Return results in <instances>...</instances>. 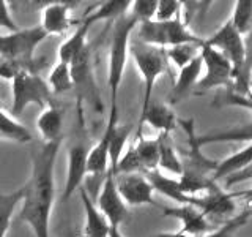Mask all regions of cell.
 I'll use <instances>...</instances> for the list:
<instances>
[{
  "instance_id": "obj_29",
  "label": "cell",
  "mask_w": 252,
  "mask_h": 237,
  "mask_svg": "<svg viewBox=\"0 0 252 237\" xmlns=\"http://www.w3.org/2000/svg\"><path fill=\"white\" fill-rule=\"evenodd\" d=\"M47 87L52 95H62L73 89V76H71V68L68 63L59 62L52 67L49 76H47Z\"/></svg>"
},
{
  "instance_id": "obj_13",
  "label": "cell",
  "mask_w": 252,
  "mask_h": 237,
  "mask_svg": "<svg viewBox=\"0 0 252 237\" xmlns=\"http://www.w3.org/2000/svg\"><path fill=\"white\" fill-rule=\"evenodd\" d=\"M148 123L158 133V136L170 138V134L178 126V116L169 105L159 101H152L145 114L139 118V130L137 134H142L144 125Z\"/></svg>"
},
{
  "instance_id": "obj_16",
  "label": "cell",
  "mask_w": 252,
  "mask_h": 237,
  "mask_svg": "<svg viewBox=\"0 0 252 237\" xmlns=\"http://www.w3.org/2000/svg\"><path fill=\"white\" fill-rule=\"evenodd\" d=\"M251 163H252V146H251V142H246L243 149L222 158L220 161H216L215 169L210 174V180L218 184L219 180L228 179L235 176V174L244 172L246 169H249Z\"/></svg>"
},
{
  "instance_id": "obj_8",
  "label": "cell",
  "mask_w": 252,
  "mask_h": 237,
  "mask_svg": "<svg viewBox=\"0 0 252 237\" xmlns=\"http://www.w3.org/2000/svg\"><path fill=\"white\" fill-rule=\"evenodd\" d=\"M236 196L238 193H228L216 184L207 193L188 198V204L199 209L210 221H220V225H224L232 218V213L236 209Z\"/></svg>"
},
{
  "instance_id": "obj_11",
  "label": "cell",
  "mask_w": 252,
  "mask_h": 237,
  "mask_svg": "<svg viewBox=\"0 0 252 237\" xmlns=\"http://www.w3.org/2000/svg\"><path fill=\"white\" fill-rule=\"evenodd\" d=\"M162 215L180 221L181 228L178 231H175L177 234L199 236V234H208L216 229L211 221L199 209L194 207L192 204H177L173 207H164Z\"/></svg>"
},
{
  "instance_id": "obj_32",
  "label": "cell",
  "mask_w": 252,
  "mask_h": 237,
  "mask_svg": "<svg viewBox=\"0 0 252 237\" xmlns=\"http://www.w3.org/2000/svg\"><path fill=\"white\" fill-rule=\"evenodd\" d=\"M156 5L158 0H134V2H129L128 13L137 21V24L147 22L155 18Z\"/></svg>"
},
{
  "instance_id": "obj_31",
  "label": "cell",
  "mask_w": 252,
  "mask_h": 237,
  "mask_svg": "<svg viewBox=\"0 0 252 237\" xmlns=\"http://www.w3.org/2000/svg\"><path fill=\"white\" fill-rule=\"evenodd\" d=\"M202 44H178V46L169 47V49L164 51L165 59H167V62H170L175 68L181 70L200 54Z\"/></svg>"
},
{
  "instance_id": "obj_38",
  "label": "cell",
  "mask_w": 252,
  "mask_h": 237,
  "mask_svg": "<svg viewBox=\"0 0 252 237\" xmlns=\"http://www.w3.org/2000/svg\"><path fill=\"white\" fill-rule=\"evenodd\" d=\"M0 60H2V59H0Z\"/></svg>"
},
{
  "instance_id": "obj_34",
  "label": "cell",
  "mask_w": 252,
  "mask_h": 237,
  "mask_svg": "<svg viewBox=\"0 0 252 237\" xmlns=\"http://www.w3.org/2000/svg\"><path fill=\"white\" fill-rule=\"evenodd\" d=\"M0 29H5L8 32H14L19 29L16 26L13 16L10 13V6H8L5 0H0Z\"/></svg>"
},
{
  "instance_id": "obj_25",
  "label": "cell",
  "mask_w": 252,
  "mask_h": 237,
  "mask_svg": "<svg viewBox=\"0 0 252 237\" xmlns=\"http://www.w3.org/2000/svg\"><path fill=\"white\" fill-rule=\"evenodd\" d=\"M128 8H129V0H109V2H102L98 6H94L82 19L92 24V26L98 21L115 22L117 19H120L123 14L128 13Z\"/></svg>"
},
{
  "instance_id": "obj_5",
  "label": "cell",
  "mask_w": 252,
  "mask_h": 237,
  "mask_svg": "<svg viewBox=\"0 0 252 237\" xmlns=\"http://www.w3.org/2000/svg\"><path fill=\"white\" fill-rule=\"evenodd\" d=\"M32 105L41 109L54 105L52 93L39 75L24 73L11 81V116L18 118Z\"/></svg>"
},
{
  "instance_id": "obj_22",
  "label": "cell",
  "mask_w": 252,
  "mask_h": 237,
  "mask_svg": "<svg viewBox=\"0 0 252 237\" xmlns=\"http://www.w3.org/2000/svg\"><path fill=\"white\" fill-rule=\"evenodd\" d=\"M144 176L150 182L153 192H158L170 198V199L175 201L177 204H188V198L181 193V190L178 187V179L170 177L167 174H162L161 171H150V172H145Z\"/></svg>"
},
{
  "instance_id": "obj_33",
  "label": "cell",
  "mask_w": 252,
  "mask_h": 237,
  "mask_svg": "<svg viewBox=\"0 0 252 237\" xmlns=\"http://www.w3.org/2000/svg\"><path fill=\"white\" fill-rule=\"evenodd\" d=\"M183 11V2H177V0H159L156 5V13L153 21H172L181 16Z\"/></svg>"
},
{
  "instance_id": "obj_12",
  "label": "cell",
  "mask_w": 252,
  "mask_h": 237,
  "mask_svg": "<svg viewBox=\"0 0 252 237\" xmlns=\"http://www.w3.org/2000/svg\"><path fill=\"white\" fill-rule=\"evenodd\" d=\"M87 155L89 149L82 144H76L68 150V163H66V179L63 187V201L71 199L79 188L84 187V180L87 179Z\"/></svg>"
},
{
  "instance_id": "obj_17",
  "label": "cell",
  "mask_w": 252,
  "mask_h": 237,
  "mask_svg": "<svg viewBox=\"0 0 252 237\" xmlns=\"http://www.w3.org/2000/svg\"><path fill=\"white\" fill-rule=\"evenodd\" d=\"M63 120H65V111L55 105L46 106L39 113L36 117V130L43 139V144L62 141Z\"/></svg>"
},
{
  "instance_id": "obj_35",
  "label": "cell",
  "mask_w": 252,
  "mask_h": 237,
  "mask_svg": "<svg viewBox=\"0 0 252 237\" xmlns=\"http://www.w3.org/2000/svg\"><path fill=\"white\" fill-rule=\"evenodd\" d=\"M110 237H125L122 233H120V229H115V228H110Z\"/></svg>"
},
{
  "instance_id": "obj_18",
  "label": "cell",
  "mask_w": 252,
  "mask_h": 237,
  "mask_svg": "<svg viewBox=\"0 0 252 237\" xmlns=\"http://www.w3.org/2000/svg\"><path fill=\"white\" fill-rule=\"evenodd\" d=\"M200 76H202V57L199 54L186 67L178 70V76L172 89V103H178L183 98H186L188 95H191L194 92L195 84L199 82Z\"/></svg>"
},
{
  "instance_id": "obj_10",
  "label": "cell",
  "mask_w": 252,
  "mask_h": 237,
  "mask_svg": "<svg viewBox=\"0 0 252 237\" xmlns=\"http://www.w3.org/2000/svg\"><path fill=\"white\" fill-rule=\"evenodd\" d=\"M115 187L118 195L128 207L158 205L153 198V188L144 174H115Z\"/></svg>"
},
{
  "instance_id": "obj_6",
  "label": "cell",
  "mask_w": 252,
  "mask_h": 237,
  "mask_svg": "<svg viewBox=\"0 0 252 237\" xmlns=\"http://www.w3.org/2000/svg\"><path fill=\"white\" fill-rule=\"evenodd\" d=\"M200 57L202 70H205V75L200 76L192 93L200 95L215 89H228L233 81V68L230 62L220 52L205 43L200 47Z\"/></svg>"
},
{
  "instance_id": "obj_14",
  "label": "cell",
  "mask_w": 252,
  "mask_h": 237,
  "mask_svg": "<svg viewBox=\"0 0 252 237\" xmlns=\"http://www.w3.org/2000/svg\"><path fill=\"white\" fill-rule=\"evenodd\" d=\"M71 11L73 3L68 2H51L41 10V24L39 27L44 30L47 37L51 35H63L71 29Z\"/></svg>"
},
{
  "instance_id": "obj_20",
  "label": "cell",
  "mask_w": 252,
  "mask_h": 237,
  "mask_svg": "<svg viewBox=\"0 0 252 237\" xmlns=\"http://www.w3.org/2000/svg\"><path fill=\"white\" fill-rule=\"evenodd\" d=\"M92 29V24H89L87 21H81L79 26L76 27V30L71 34L65 41H63L59 47V62L68 63L71 65L79 54H81L89 43H87V37H89V30Z\"/></svg>"
},
{
  "instance_id": "obj_21",
  "label": "cell",
  "mask_w": 252,
  "mask_h": 237,
  "mask_svg": "<svg viewBox=\"0 0 252 237\" xmlns=\"http://www.w3.org/2000/svg\"><path fill=\"white\" fill-rule=\"evenodd\" d=\"M159 144L161 138L156 136L153 139L144 138V134H137L132 141V146L136 149V154L140 160L144 174L150 171H158V161H159Z\"/></svg>"
},
{
  "instance_id": "obj_37",
  "label": "cell",
  "mask_w": 252,
  "mask_h": 237,
  "mask_svg": "<svg viewBox=\"0 0 252 237\" xmlns=\"http://www.w3.org/2000/svg\"><path fill=\"white\" fill-rule=\"evenodd\" d=\"M71 237H82V236H76V234H74V236H71Z\"/></svg>"
},
{
  "instance_id": "obj_23",
  "label": "cell",
  "mask_w": 252,
  "mask_h": 237,
  "mask_svg": "<svg viewBox=\"0 0 252 237\" xmlns=\"http://www.w3.org/2000/svg\"><path fill=\"white\" fill-rule=\"evenodd\" d=\"M0 141H13L18 142V144H27L32 141V133L22 122L2 109L0 111Z\"/></svg>"
},
{
  "instance_id": "obj_24",
  "label": "cell",
  "mask_w": 252,
  "mask_h": 237,
  "mask_svg": "<svg viewBox=\"0 0 252 237\" xmlns=\"http://www.w3.org/2000/svg\"><path fill=\"white\" fill-rule=\"evenodd\" d=\"M46 65L47 62L44 57H33L30 60H0V78L5 81H13L24 73L38 75V71Z\"/></svg>"
},
{
  "instance_id": "obj_7",
  "label": "cell",
  "mask_w": 252,
  "mask_h": 237,
  "mask_svg": "<svg viewBox=\"0 0 252 237\" xmlns=\"http://www.w3.org/2000/svg\"><path fill=\"white\" fill-rule=\"evenodd\" d=\"M47 35L39 26L18 29L0 34V59L2 60H30L35 57L36 47Z\"/></svg>"
},
{
  "instance_id": "obj_2",
  "label": "cell",
  "mask_w": 252,
  "mask_h": 237,
  "mask_svg": "<svg viewBox=\"0 0 252 237\" xmlns=\"http://www.w3.org/2000/svg\"><path fill=\"white\" fill-rule=\"evenodd\" d=\"M137 21L129 13L114 22L110 34L109 60H107V87H109V117L104 130H114L118 125V93L123 81L126 60L129 55V43Z\"/></svg>"
},
{
  "instance_id": "obj_9",
  "label": "cell",
  "mask_w": 252,
  "mask_h": 237,
  "mask_svg": "<svg viewBox=\"0 0 252 237\" xmlns=\"http://www.w3.org/2000/svg\"><path fill=\"white\" fill-rule=\"evenodd\" d=\"M94 205H96L98 210L109 221L110 228L120 229L123 221H126V218H128L129 215L128 205L123 202V199L117 192L114 171L109 169L104 174V179H102L99 185V192L96 195V202H94Z\"/></svg>"
},
{
  "instance_id": "obj_1",
  "label": "cell",
  "mask_w": 252,
  "mask_h": 237,
  "mask_svg": "<svg viewBox=\"0 0 252 237\" xmlns=\"http://www.w3.org/2000/svg\"><path fill=\"white\" fill-rule=\"evenodd\" d=\"M62 141L43 144L32 157V172L22 187L21 220L35 237H51V218L55 204V163Z\"/></svg>"
},
{
  "instance_id": "obj_26",
  "label": "cell",
  "mask_w": 252,
  "mask_h": 237,
  "mask_svg": "<svg viewBox=\"0 0 252 237\" xmlns=\"http://www.w3.org/2000/svg\"><path fill=\"white\" fill-rule=\"evenodd\" d=\"M251 207L249 204L244 207L243 212H240V215H236L230 220H227L224 225H220L216 228L215 231H211L208 234H199V236H183V234H177V233H159L153 237H232L235 234L236 229L243 228L244 225H248V221L251 218Z\"/></svg>"
},
{
  "instance_id": "obj_27",
  "label": "cell",
  "mask_w": 252,
  "mask_h": 237,
  "mask_svg": "<svg viewBox=\"0 0 252 237\" xmlns=\"http://www.w3.org/2000/svg\"><path fill=\"white\" fill-rule=\"evenodd\" d=\"M161 144H159V161H158V171L169 172L170 177L177 176L180 177L185 171V164L180 160V157L177 154L175 147L172 146L170 138L159 136Z\"/></svg>"
},
{
  "instance_id": "obj_4",
  "label": "cell",
  "mask_w": 252,
  "mask_h": 237,
  "mask_svg": "<svg viewBox=\"0 0 252 237\" xmlns=\"http://www.w3.org/2000/svg\"><path fill=\"white\" fill-rule=\"evenodd\" d=\"M129 55L144 81V100H142L139 116L140 118L152 103V93L155 90L156 81L167 71V59H165L162 49L139 43L132 38L129 43Z\"/></svg>"
},
{
  "instance_id": "obj_19",
  "label": "cell",
  "mask_w": 252,
  "mask_h": 237,
  "mask_svg": "<svg viewBox=\"0 0 252 237\" xmlns=\"http://www.w3.org/2000/svg\"><path fill=\"white\" fill-rule=\"evenodd\" d=\"M110 131H102L101 139L94 144L87 155V176L101 177L109 171V144H110Z\"/></svg>"
},
{
  "instance_id": "obj_3",
  "label": "cell",
  "mask_w": 252,
  "mask_h": 237,
  "mask_svg": "<svg viewBox=\"0 0 252 237\" xmlns=\"http://www.w3.org/2000/svg\"><path fill=\"white\" fill-rule=\"evenodd\" d=\"M136 41L147 46H153L158 49H169L178 44H202L203 40L191 32L185 22L183 14L172 21H147L136 26Z\"/></svg>"
},
{
  "instance_id": "obj_15",
  "label": "cell",
  "mask_w": 252,
  "mask_h": 237,
  "mask_svg": "<svg viewBox=\"0 0 252 237\" xmlns=\"http://www.w3.org/2000/svg\"><path fill=\"white\" fill-rule=\"evenodd\" d=\"M82 207H84V231L82 237H110V225L104 218V215L98 210L92 199L90 193L85 192V188H79Z\"/></svg>"
},
{
  "instance_id": "obj_36",
  "label": "cell",
  "mask_w": 252,
  "mask_h": 237,
  "mask_svg": "<svg viewBox=\"0 0 252 237\" xmlns=\"http://www.w3.org/2000/svg\"><path fill=\"white\" fill-rule=\"evenodd\" d=\"M3 109V106H2V103H0V111H2Z\"/></svg>"
},
{
  "instance_id": "obj_28",
  "label": "cell",
  "mask_w": 252,
  "mask_h": 237,
  "mask_svg": "<svg viewBox=\"0 0 252 237\" xmlns=\"http://www.w3.org/2000/svg\"><path fill=\"white\" fill-rule=\"evenodd\" d=\"M22 188L11 193L0 192V237H6L8 229L11 226L13 213L21 205Z\"/></svg>"
},
{
  "instance_id": "obj_30",
  "label": "cell",
  "mask_w": 252,
  "mask_h": 237,
  "mask_svg": "<svg viewBox=\"0 0 252 237\" xmlns=\"http://www.w3.org/2000/svg\"><path fill=\"white\" fill-rule=\"evenodd\" d=\"M228 22L241 37L248 35L252 29V2L251 0H238L235 2L233 11Z\"/></svg>"
}]
</instances>
